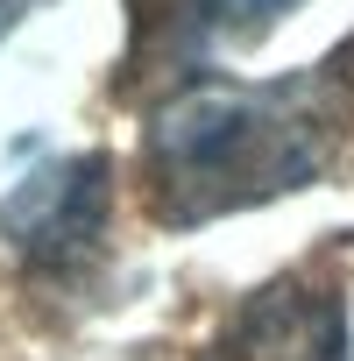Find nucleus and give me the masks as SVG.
Instances as JSON below:
<instances>
[{"mask_svg": "<svg viewBox=\"0 0 354 361\" xmlns=\"http://www.w3.org/2000/svg\"><path fill=\"white\" fill-rule=\"evenodd\" d=\"M354 135V43L283 78H185L149 106L142 199L156 227H199L319 185Z\"/></svg>", "mask_w": 354, "mask_h": 361, "instance_id": "f257e3e1", "label": "nucleus"}, {"mask_svg": "<svg viewBox=\"0 0 354 361\" xmlns=\"http://www.w3.org/2000/svg\"><path fill=\"white\" fill-rule=\"evenodd\" d=\"M114 213V163L106 156H50L0 199V241L29 276L71 283L99 262Z\"/></svg>", "mask_w": 354, "mask_h": 361, "instance_id": "f03ea898", "label": "nucleus"}, {"mask_svg": "<svg viewBox=\"0 0 354 361\" xmlns=\"http://www.w3.org/2000/svg\"><path fill=\"white\" fill-rule=\"evenodd\" d=\"M199 361H354L347 298L326 269L276 276L227 312V326L199 347Z\"/></svg>", "mask_w": 354, "mask_h": 361, "instance_id": "7ed1b4c3", "label": "nucleus"}, {"mask_svg": "<svg viewBox=\"0 0 354 361\" xmlns=\"http://www.w3.org/2000/svg\"><path fill=\"white\" fill-rule=\"evenodd\" d=\"M128 8V57L121 85H185L213 50L255 43L298 0H121Z\"/></svg>", "mask_w": 354, "mask_h": 361, "instance_id": "20e7f679", "label": "nucleus"}, {"mask_svg": "<svg viewBox=\"0 0 354 361\" xmlns=\"http://www.w3.org/2000/svg\"><path fill=\"white\" fill-rule=\"evenodd\" d=\"M22 15H29V0H0V36H8V29H15Z\"/></svg>", "mask_w": 354, "mask_h": 361, "instance_id": "39448f33", "label": "nucleus"}]
</instances>
